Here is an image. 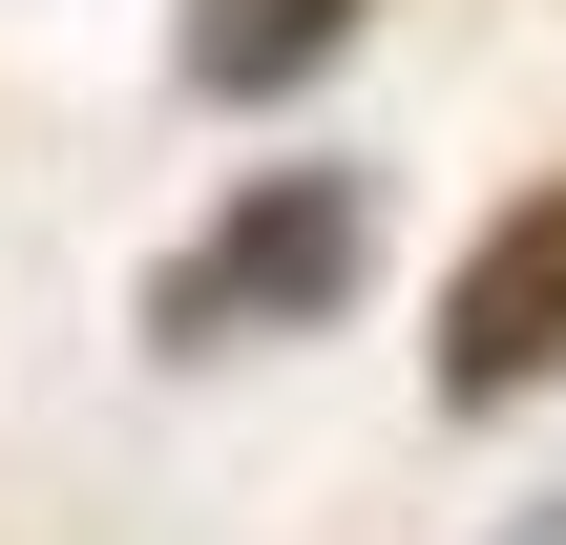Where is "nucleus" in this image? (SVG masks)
I'll return each mask as SVG.
<instances>
[{"label":"nucleus","mask_w":566,"mask_h":545,"mask_svg":"<svg viewBox=\"0 0 566 545\" xmlns=\"http://www.w3.org/2000/svg\"><path fill=\"white\" fill-rule=\"evenodd\" d=\"M357 42V0H189V84L210 105H273V84H315Z\"/></svg>","instance_id":"nucleus-3"},{"label":"nucleus","mask_w":566,"mask_h":545,"mask_svg":"<svg viewBox=\"0 0 566 545\" xmlns=\"http://www.w3.org/2000/svg\"><path fill=\"white\" fill-rule=\"evenodd\" d=\"M546 545H566V525H546Z\"/></svg>","instance_id":"nucleus-4"},{"label":"nucleus","mask_w":566,"mask_h":545,"mask_svg":"<svg viewBox=\"0 0 566 545\" xmlns=\"http://www.w3.org/2000/svg\"><path fill=\"white\" fill-rule=\"evenodd\" d=\"M357 252H378V189L357 168H252L168 273H147V336L168 357H252V336H315L336 294H357Z\"/></svg>","instance_id":"nucleus-1"},{"label":"nucleus","mask_w":566,"mask_h":545,"mask_svg":"<svg viewBox=\"0 0 566 545\" xmlns=\"http://www.w3.org/2000/svg\"><path fill=\"white\" fill-rule=\"evenodd\" d=\"M546 378H566V168L441 273V399L504 420V399H546Z\"/></svg>","instance_id":"nucleus-2"}]
</instances>
